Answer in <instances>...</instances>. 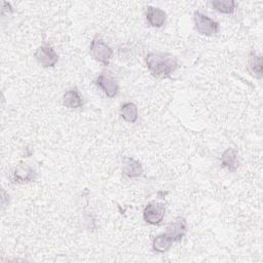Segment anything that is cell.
<instances>
[{
	"label": "cell",
	"mask_w": 263,
	"mask_h": 263,
	"mask_svg": "<svg viewBox=\"0 0 263 263\" xmlns=\"http://www.w3.org/2000/svg\"><path fill=\"white\" fill-rule=\"evenodd\" d=\"M165 230V233L172 238L173 242L181 241L187 232V222L184 218L178 217L168 223Z\"/></svg>",
	"instance_id": "7"
},
{
	"label": "cell",
	"mask_w": 263,
	"mask_h": 263,
	"mask_svg": "<svg viewBox=\"0 0 263 263\" xmlns=\"http://www.w3.org/2000/svg\"><path fill=\"white\" fill-rule=\"evenodd\" d=\"M165 215V205L161 202L151 201L149 202L143 211L144 221L150 225L159 224Z\"/></svg>",
	"instance_id": "4"
},
{
	"label": "cell",
	"mask_w": 263,
	"mask_h": 263,
	"mask_svg": "<svg viewBox=\"0 0 263 263\" xmlns=\"http://www.w3.org/2000/svg\"><path fill=\"white\" fill-rule=\"evenodd\" d=\"M249 65L254 76L258 79H261L262 78V55L252 52Z\"/></svg>",
	"instance_id": "16"
},
{
	"label": "cell",
	"mask_w": 263,
	"mask_h": 263,
	"mask_svg": "<svg viewBox=\"0 0 263 263\" xmlns=\"http://www.w3.org/2000/svg\"><path fill=\"white\" fill-rule=\"evenodd\" d=\"M95 83L110 99L116 97L119 92V85L117 83V80L110 74H106V73L100 74L96 78Z\"/></svg>",
	"instance_id": "6"
},
{
	"label": "cell",
	"mask_w": 263,
	"mask_h": 263,
	"mask_svg": "<svg viewBox=\"0 0 263 263\" xmlns=\"http://www.w3.org/2000/svg\"><path fill=\"white\" fill-rule=\"evenodd\" d=\"M34 57H35L36 61L44 68L54 67L55 64L59 62V54L49 45L39 46L36 49Z\"/></svg>",
	"instance_id": "5"
},
{
	"label": "cell",
	"mask_w": 263,
	"mask_h": 263,
	"mask_svg": "<svg viewBox=\"0 0 263 263\" xmlns=\"http://www.w3.org/2000/svg\"><path fill=\"white\" fill-rule=\"evenodd\" d=\"M146 20L151 27L160 28L166 22V12L159 7L148 6L146 8Z\"/></svg>",
	"instance_id": "9"
},
{
	"label": "cell",
	"mask_w": 263,
	"mask_h": 263,
	"mask_svg": "<svg viewBox=\"0 0 263 263\" xmlns=\"http://www.w3.org/2000/svg\"><path fill=\"white\" fill-rule=\"evenodd\" d=\"M193 20L195 29L200 35L213 36L219 32V23L198 10L194 11Z\"/></svg>",
	"instance_id": "2"
},
{
	"label": "cell",
	"mask_w": 263,
	"mask_h": 263,
	"mask_svg": "<svg viewBox=\"0 0 263 263\" xmlns=\"http://www.w3.org/2000/svg\"><path fill=\"white\" fill-rule=\"evenodd\" d=\"M221 165L229 172H236L239 166L238 154L233 148H227L221 155Z\"/></svg>",
	"instance_id": "11"
},
{
	"label": "cell",
	"mask_w": 263,
	"mask_h": 263,
	"mask_svg": "<svg viewBox=\"0 0 263 263\" xmlns=\"http://www.w3.org/2000/svg\"><path fill=\"white\" fill-rule=\"evenodd\" d=\"M63 105L69 109H76L83 105L82 97L77 87L68 89L63 96Z\"/></svg>",
	"instance_id": "12"
},
{
	"label": "cell",
	"mask_w": 263,
	"mask_h": 263,
	"mask_svg": "<svg viewBox=\"0 0 263 263\" xmlns=\"http://www.w3.org/2000/svg\"><path fill=\"white\" fill-rule=\"evenodd\" d=\"M89 51L92 58L107 66L113 55V49L99 36H96L89 45Z\"/></svg>",
	"instance_id": "3"
},
{
	"label": "cell",
	"mask_w": 263,
	"mask_h": 263,
	"mask_svg": "<svg viewBox=\"0 0 263 263\" xmlns=\"http://www.w3.org/2000/svg\"><path fill=\"white\" fill-rule=\"evenodd\" d=\"M146 66L153 77L168 78L178 68V62L171 53L152 51L146 57Z\"/></svg>",
	"instance_id": "1"
},
{
	"label": "cell",
	"mask_w": 263,
	"mask_h": 263,
	"mask_svg": "<svg viewBox=\"0 0 263 263\" xmlns=\"http://www.w3.org/2000/svg\"><path fill=\"white\" fill-rule=\"evenodd\" d=\"M119 114L121 118L128 123H135L138 120L139 113H138V107L133 102H126L123 103L120 107Z\"/></svg>",
	"instance_id": "13"
},
{
	"label": "cell",
	"mask_w": 263,
	"mask_h": 263,
	"mask_svg": "<svg viewBox=\"0 0 263 263\" xmlns=\"http://www.w3.org/2000/svg\"><path fill=\"white\" fill-rule=\"evenodd\" d=\"M173 243L172 238L164 232L156 235L152 241V248L157 253H165L171 249Z\"/></svg>",
	"instance_id": "14"
},
{
	"label": "cell",
	"mask_w": 263,
	"mask_h": 263,
	"mask_svg": "<svg viewBox=\"0 0 263 263\" xmlns=\"http://www.w3.org/2000/svg\"><path fill=\"white\" fill-rule=\"evenodd\" d=\"M36 179L35 170L26 163L17 164L12 173V180L14 183H28Z\"/></svg>",
	"instance_id": "8"
},
{
	"label": "cell",
	"mask_w": 263,
	"mask_h": 263,
	"mask_svg": "<svg viewBox=\"0 0 263 263\" xmlns=\"http://www.w3.org/2000/svg\"><path fill=\"white\" fill-rule=\"evenodd\" d=\"M143 167L140 161L133 157H123L122 159V174L128 178H138L142 175Z\"/></svg>",
	"instance_id": "10"
},
{
	"label": "cell",
	"mask_w": 263,
	"mask_h": 263,
	"mask_svg": "<svg viewBox=\"0 0 263 263\" xmlns=\"http://www.w3.org/2000/svg\"><path fill=\"white\" fill-rule=\"evenodd\" d=\"M212 6L220 13L231 14L234 12L236 3L233 0H213Z\"/></svg>",
	"instance_id": "15"
}]
</instances>
